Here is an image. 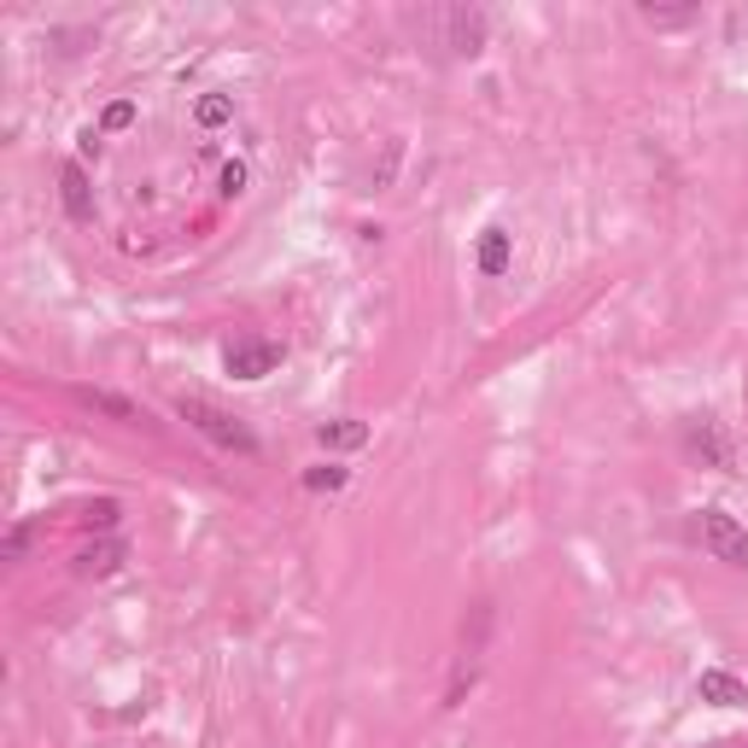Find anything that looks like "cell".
<instances>
[{"mask_svg":"<svg viewBox=\"0 0 748 748\" xmlns=\"http://www.w3.org/2000/svg\"><path fill=\"white\" fill-rule=\"evenodd\" d=\"M176 415L194 433H205L211 445H222V450H240V456H258V433L240 422V415H228V409H217L211 398H194V392H181L176 398Z\"/></svg>","mask_w":748,"mask_h":748,"instance_id":"obj_1","label":"cell"},{"mask_svg":"<svg viewBox=\"0 0 748 748\" xmlns=\"http://www.w3.org/2000/svg\"><path fill=\"white\" fill-rule=\"evenodd\" d=\"M690 532H696V544L708 550L714 561H725V568L748 573V527L737 521V515H725V509H696Z\"/></svg>","mask_w":748,"mask_h":748,"instance_id":"obj_2","label":"cell"},{"mask_svg":"<svg viewBox=\"0 0 748 748\" xmlns=\"http://www.w3.org/2000/svg\"><path fill=\"white\" fill-rule=\"evenodd\" d=\"M684 456L702 468H719V474L737 463V450H731V439H725V427L714 415H690V422H684Z\"/></svg>","mask_w":748,"mask_h":748,"instance_id":"obj_3","label":"cell"},{"mask_svg":"<svg viewBox=\"0 0 748 748\" xmlns=\"http://www.w3.org/2000/svg\"><path fill=\"white\" fill-rule=\"evenodd\" d=\"M281 357H287V351H281L276 340L246 334V340H235V345L222 351V368L235 374V381H263V374H276V368H281Z\"/></svg>","mask_w":748,"mask_h":748,"instance_id":"obj_4","label":"cell"},{"mask_svg":"<svg viewBox=\"0 0 748 748\" xmlns=\"http://www.w3.org/2000/svg\"><path fill=\"white\" fill-rule=\"evenodd\" d=\"M445 35H450V53L474 59V53L486 48V12H474V7H456V12H445Z\"/></svg>","mask_w":748,"mask_h":748,"instance_id":"obj_5","label":"cell"},{"mask_svg":"<svg viewBox=\"0 0 748 748\" xmlns=\"http://www.w3.org/2000/svg\"><path fill=\"white\" fill-rule=\"evenodd\" d=\"M696 696L702 702H714V708H748V684L737 673H725V667H708L696 678Z\"/></svg>","mask_w":748,"mask_h":748,"instance_id":"obj_6","label":"cell"},{"mask_svg":"<svg viewBox=\"0 0 748 748\" xmlns=\"http://www.w3.org/2000/svg\"><path fill=\"white\" fill-rule=\"evenodd\" d=\"M59 187H65V211L76 222H89L94 217V194H89V176H82V164H65L59 170Z\"/></svg>","mask_w":748,"mask_h":748,"instance_id":"obj_7","label":"cell"},{"mask_svg":"<svg viewBox=\"0 0 748 748\" xmlns=\"http://www.w3.org/2000/svg\"><path fill=\"white\" fill-rule=\"evenodd\" d=\"M316 439H322V450H357V445H368V422H322L316 427Z\"/></svg>","mask_w":748,"mask_h":748,"instance_id":"obj_8","label":"cell"},{"mask_svg":"<svg viewBox=\"0 0 748 748\" xmlns=\"http://www.w3.org/2000/svg\"><path fill=\"white\" fill-rule=\"evenodd\" d=\"M117 568H123V544H94V550L76 555V573H82V579H106V573H117Z\"/></svg>","mask_w":748,"mask_h":748,"instance_id":"obj_9","label":"cell"},{"mask_svg":"<svg viewBox=\"0 0 748 748\" xmlns=\"http://www.w3.org/2000/svg\"><path fill=\"white\" fill-rule=\"evenodd\" d=\"M76 404H89V409H100V415H112V422H135V404L129 398H117V392H94V386H82L76 392Z\"/></svg>","mask_w":748,"mask_h":748,"instance_id":"obj_10","label":"cell"},{"mask_svg":"<svg viewBox=\"0 0 748 748\" xmlns=\"http://www.w3.org/2000/svg\"><path fill=\"white\" fill-rule=\"evenodd\" d=\"M480 269L486 276H503L509 269V228H486L480 235Z\"/></svg>","mask_w":748,"mask_h":748,"instance_id":"obj_11","label":"cell"},{"mask_svg":"<svg viewBox=\"0 0 748 748\" xmlns=\"http://www.w3.org/2000/svg\"><path fill=\"white\" fill-rule=\"evenodd\" d=\"M194 117L205 123V129H217V123H228V117H235V100H228V94H205L199 106H194Z\"/></svg>","mask_w":748,"mask_h":748,"instance_id":"obj_12","label":"cell"},{"mask_svg":"<svg viewBox=\"0 0 748 748\" xmlns=\"http://www.w3.org/2000/svg\"><path fill=\"white\" fill-rule=\"evenodd\" d=\"M351 474L340 463H322V468H304V491H340Z\"/></svg>","mask_w":748,"mask_h":748,"instance_id":"obj_13","label":"cell"},{"mask_svg":"<svg viewBox=\"0 0 748 748\" xmlns=\"http://www.w3.org/2000/svg\"><path fill=\"white\" fill-rule=\"evenodd\" d=\"M30 544H35V521L12 527V532H7V544H0V555H7V561H24V555H30Z\"/></svg>","mask_w":748,"mask_h":748,"instance_id":"obj_14","label":"cell"},{"mask_svg":"<svg viewBox=\"0 0 748 748\" xmlns=\"http://www.w3.org/2000/svg\"><path fill=\"white\" fill-rule=\"evenodd\" d=\"M643 18H650V24H661V30H673V24H690L696 7H643Z\"/></svg>","mask_w":748,"mask_h":748,"instance_id":"obj_15","label":"cell"},{"mask_svg":"<svg viewBox=\"0 0 748 748\" xmlns=\"http://www.w3.org/2000/svg\"><path fill=\"white\" fill-rule=\"evenodd\" d=\"M240 194H246V164L228 158L222 164V199H240Z\"/></svg>","mask_w":748,"mask_h":748,"instance_id":"obj_16","label":"cell"},{"mask_svg":"<svg viewBox=\"0 0 748 748\" xmlns=\"http://www.w3.org/2000/svg\"><path fill=\"white\" fill-rule=\"evenodd\" d=\"M129 123H135V106H129V100H112L106 117H100V129H129Z\"/></svg>","mask_w":748,"mask_h":748,"instance_id":"obj_17","label":"cell"},{"mask_svg":"<svg viewBox=\"0 0 748 748\" xmlns=\"http://www.w3.org/2000/svg\"><path fill=\"white\" fill-rule=\"evenodd\" d=\"M82 515H89V527H112L117 521V503H112V497H100V503H89Z\"/></svg>","mask_w":748,"mask_h":748,"instance_id":"obj_18","label":"cell"},{"mask_svg":"<svg viewBox=\"0 0 748 748\" xmlns=\"http://www.w3.org/2000/svg\"><path fill=\"white\" fill-rule=\"evenodd\" d=\"M742 748H748V742H742Z\"/></svg>","mask_w":748,"mask_h":748,"instance_id":"obj_19","label":"cell"}]
</instances>
